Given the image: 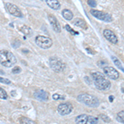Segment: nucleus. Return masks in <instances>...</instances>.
<instances>
[{"mask_svg":"<svg viewBox=\"0 0 124 124\" xmlns=\"http://www.w3.org/2000/svg\"><path fill=\"white\" fill-rule=\"evenodd\" d=\"M91 77L93 78V83L96 88L100 90H108L111 87V83L106 78L105 75L99 71L91 72Z\"/></svg>","mask_w":124,"mask_h":124,"instance_id":"1","label":"nucleus"},{"mask_svg":"<svg viewBox=\"0 0 124 124\" xmlns=\"http://www.w3.org/2000/svg\"><path fill=\"white\" fill-rule=\"evenodd\" d=\"M17 63V58L11 51L7 50L0 51V64L5 67H12Z\"/></svg>","mask_w":124,"mask_h":124,"instance_id":"2","label":"nucleus"},{"mask_svg":"<svg viewBox=\"0 0 124 124\" xmlns=\"http://www.w3.org/2000/svg\"><path fill=\"white\" fill-rule=\"evenodd\" d=\"M78 100L84 104L92 108H97L99 105V101L95 96H93L89 93H80L78 96Z\"/></svg>","mask_w":124,"mask_h":124,"instance_id":"3","label":"nucleus"},{"mask_svg":"<svg viewBox=\"0 0 124 124\" xmlns=\"http://www.w3.org/2000/svg\"><path fill=\"white\" fill-rule=\"evenodd\" d=\"M50 65L55 72H61L65 68V64L58 57H51L50 59Z\"/></svg>","mask_w":124,"mask_h":124,"instance_id":"4","label":"nucleus"},{"mask_svg":"<svg viewBox=\"0 0 124 124\" xmlns=\"http://www.w3.org/2000/svg\"><path fill=\"white\" fill-rule=\"evenodd\" d=\"M36 43L41 49H49L52 46V40L44 36H37L36 37Z\"/></svg>","mask_w":124,"mask_h":124,"instance_id":"5","label":"nucleus"},{"mask_svg":"<svg viewBox=\"0 0 124 124\" xmlns=\"http://www.w3.org/2000/svg\"><path fill=\"white\" fill-rule=\"evenodd\" d=\"M90 13L93 16L96 18L102 20V21L107 22V23H110V22L113 21V18L109 14L105 13L103 12L99 11V10H95V9H91L90 10Z\"/></svg>","mask_w":124,"mask_h":124,"instance_id":"6","label":"nucleus"},{"mask_svg":"<svg viewBox=\"0 0 124 124\" xmlns=\"http://www.w3.org/2000/svg\"><path fill=\"white\" fill-rule=\"evenodd\" d=\"M5 8L10 14L14 16V17H23V13H22L21 10H20L19 8L17 7V6H16L15 4H13V3H5Z\"/></svg>","mask_w":124,"mask_h":124,"instance_id":"7","label":"nucleus"},{"mask_svg":"<svg viewBox=\"0 0 124 124\" xmlns=\"http://www.w3.org/2000/svg\"><path fill=\"white\" fill-rule=\"evenodd\" d=\"M103 72L106 77H108L111 79H117L119 78V73L116 69L112 66H104Z\"/></svg>","mask_w":124,"mask_h":124,"instance_id":"8","label":"nucleus"},{"mask_svg":"<svg viewBox=\"0 0 124 124\" xmlns=\"http://www.w3.org/2000/svg\"><path fill=\"white\" fill-rule=\"evenodd\" d=\"M72 109H73V106L70 103H61L57 108V111L61 116L68 115L71 113Z\"/></svg>","mask_w":124,"mask_h":124,"instance_id":"9","label":"nucleus"},{"mask_svg":"<svg viewBox=\"0 0 124 124\" xmlns=\"http://www.w3.org/2000/svg\"><path fill=\"white\" fill-rule=\"evenodd\" d=\"M48 19H49V22H50V23H51L54 31H56V32H61V24H60L59 21L57 20L56 17L54 15L50 14V15H48Z\"/></svg>","mask_w":124,"mask_h":124,"instance_id":"10","label":"nucleus"},{"mask_svg":"<svg viewBox=\"0 0 124 124\" xmlns=\"http://www.w3.org/2000/svg\"><path fill=\"white\" fill-rule=\"evenodd\" d=\"M103 36L109 42L113 43V44H117L118 40H117V36L115 35L113 31H112L111 30L109 29H105L103 31Z\"/></svg>","mask_w":124,"mask_h":124,"instance_id":"11","label":"nucleus"},{"mask_svg":"<svg viewBox=\"0 0 124 124\" xmlns=\"http://www.w3.org/2000/svg\"><path fill=\"white\" fill-rule=\"evenodd\" d=\"M34 97L36 99H39V100L41 101H46L49 99V96H48V93L44 90H41V89H38L34 93Z\"/></svg>","mask_w":124,"mask_h":124,"instance_id":"12","label":"nucleus"},{"mask_svg":"<svg viewBox=\"0 0 124 124\" xmlns=\"http://www.w3.org/2000/svg\"><path fill=\"white\" fill-rule=\"evenodd\" d=\"M46 3L50 8L55 10H58L61 8V3L58 0H46Z\"/></svg>","mask_w":124,"mask_h":124,"instance_id":"13","label":"nucleus"},{"mask_svg":"<svg viewBox=\"0 0 124 124\" xmlns=\"http://www.w3.org/2000/svg\"><path fill=\"white\" fill-rule=\"evenodd\" d=\"M74 24H75V26H77V27H81V28H84V29L87 28V23H86V22L85 20L82 18H75L74 20Z\"/></svg>","mask_w":124,"mask_h":124,"instance_id":"14","label":"nucleus"},{"mask_svg":"<svg viewBox=\"0 0 124 124\" xmlns=\"http://www.w3.org/2000/svg\"><path fill=\"white\" fill-rule=\"evenodd\" d=\"M88 115L86 114H81L75 117V123L77 124H86L87 123Z\"/></svg>","mask_w":124,"mask_h":124,"instance_id":"15","label":"nucleus"},{"mask_svg":"<svg viewBox=\"0 0 124 124\" xmlns=\"http://www.w3.org/2000/svg\"><path fill=\"white\" fill-rule=\"evenodd\" d=\"M62 16L64 17V18L68 20V21H70L74 17L73 13L69 9H64L63 11H62Z\"/></svg>","mask_w":124,"mask_h":124,"instance_id":"16","label":"nucleus"},{"mask_svg":"<svg viewBox=\"0 0 124 124\" xmlns=\"http://www.w3.org/2000/svg\"><path fill=\"white\" fill-rule=\"evenodd\" d=\"M111 58H112V60H113V63H114L115 65H116V66H117V68H119V69H121L122 71H123L124 70L123 65V63H122V62L120 61V60L117 59V58L116 57V56H113V55H112Z\"/></svg>","mask_w":124,"mask_h":124,"instance_id":"17","label":"nucleus"},{"mask_svg":"<svg viewBox=\"0 0 124 124\" xmlns=\"http://www.w3.org/2000/svg\"><path fill=\"white\" fill-rule=\"evenodd\" d=\"M20 30H21L27 37H31V36L32 35V31H31V29L29 27H27V26H23Z\"/></svg>","mask_w":124,"mask_h":124,"instance_id":"18","label":"nucleus"},{"mask_svg":"<svg viewBox=\"0 0 124 124\" xmlns=\"http://www.w3.org/2000/svg\"><path fill=\"white\" fill-rule=\"evenodd\" d=\"M20 123L21 124H36L34 121L26 117H22L21 118H20Z\"/></svg>","mask_w":124,"mask_h":124,"instance_id":"19","label":"nucleus"},{"mask_svg":"<svg viewBox=\"0 0 124 124\" xmlns=\"http://www.w3.org/2000/svg\"><path fill=\"white\" fill-rule=\"evenodd\" d=\"M99 122V118L97 117H93V116H88L87 123L86 124H97Z\"/></svg>","mask_w":124,"mask_h":124,"instance_id":"20","label":"nucleus"},{"mask_svg":"<svg viewBox=\"0 0 124 124\" xmlns=\"http://www.w3.org/2000/svg\"><path fill=\"white\" fill-rule=\"evenodd\" d=\"M0 99H8V93H7V92H6L3 89H2L1 87H0Z\"/></svg>","mask_w":124,"mask_h":124,"instance_id":"21","label":"nucleus"},{"mask_svg":"<svg viewBox=\"0 0 124 124\" xmlns=\"http://www.w3.org/2000/svg\"><path fill=\"white\" fill-rule=\"evenodd\" d=\"M123 114H124V112L121 111L117 113V120L122 123H123Z\"/></svg>","mask_w":124,"mask_h":124,"instance_id":"22","label":"nucleus"},{"mask_svg":"<svg viewBox=\"0 0 124 124\" xmlns=\"http://www.w3.org/2000/svg\"><path fill=\"white\" fill-rule=\"evenodd\" d=\"M52 98H53V99H55V100H59V99H65V96L57 94V93H54L52 95Z\"/></svg>","mask_w":124,"mask_h":124,"instance_id":"23","label":"nucleus"},{"mask_svg":"<svg viewBox=\"0 0 124 124\" xmlns=\"http://www.w3.org/2000/svg\"><path fill=\"white\" fill-rule=\"evenodd\" d=\"M0 83L5 84V85H10V84H11V81L8 79H5V78L0 77Z\"/></svg>","mask_w":124,"mask_h":124,"instance_id":"24","label":"nucleus"},{"mask_svg":"<svg viewBox=\"0 0 124 124\" xmlns=\"http://www.w3.org/2000/svg\"><path fill=\"white\" fill-rule=\"evenodd\" d=\"M88 4H89L92 8H95L96 7V2L94 0H88Z\"/></svg>","mask_w":124,"mask_h":124,"instance_id":"25","label":"nucleus"},{"mask_svg":"<svg viewBox=\"0 0 124 124\" xmlns=\"http://www.w3.org/2000/svg\"><path fill=\"white\" fill-rule=\"evenodd\" d=\"M21 70H21V68H20L19 66H16V67L13 68L12 71H13V74H18V73L21 72Z\"/></svg>","mask_w":124,"mask_h":124,"instance_id":"26","label":"nucleus"},{"mask_svg":"<svg viewBox=\"0 0 124 124\" xmlns=\"http://www.w3.org/2000/svg\"><path fill=\"white\" fill-rule=\"evenodd\" d=\"M101 117L103 119V121L105 122V123H108V122H110V119L108 118V117H106L105 115H103V114H102L101 115Z\"/></svg>","mask_w":124,"mask_h":124,"instance_id":"27","label":"nucleus"},{"mask_svg":"<svg viewBox=\"0 0 124 124\" xmlns=\"http://www.w3.org/2000/svg\"><path fill=\"white\" fill-rule=\"evenodd\" d=\"M65 28H66V30H67V31H70V32H72V33H76V34H78V32H75V31H74L73 30L71 29V27H70V26L66 25V26H65Z\"/></svg>","mask_w":124,"mask_h":124,"instance_id":"28","label":"nucleus"},{"mask_svg":"<svg viewBox=\"0 0 124 124\" xmlns=\"http://www.w3.org/2000/svg\"><path fill=\"white\" fill-rule=\"evenodd\" d=\"M109 99H110V102H113V96H110Z\"/></svg>","mask_w":124,"mask_h":124,"instance_id":"29","label":"nucleus"}]
</instances>
